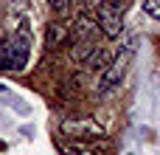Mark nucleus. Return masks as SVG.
<instances>
[{
	"label": "nucleus",
	"mask_w": 160,
	"mask_h": 155,
	"mask_svg": "<svg viewBox=\"0 0 160 155\" xmlns=\"http://www.w3.org/2000/svg\"><path fill=\"white\" fill-rule=\"evenodd\" d=\"M68 37H70V56H73V62H84L90 56V51L98 48V23L90 14H82Z\"/></svg>",
	"instance_id": "1"
},
{
	"label": "nucleus",
	"mask_w": 160,
	"mask_h": 155,
	"mask_svg": "<svg viewBox=\"0 0 160 155\" xmlns=\"http://www.w3.org/2000/svg\"><path fill=\"white\" fill-rule=\"evenodd\" d=\"M135 48H138V40H135V37L124 40V45L118 48V54L112 56V62H107V68H104V79H101L98 93H110V90H115V88L124 82V76H127V71H129V62H132V56H135Z\"/></svg>",
	"instance_id": "2"
},
{
	"label": "nucleus",
	"mask_w": 160,
	"mask_h": 155,
	"mask_svg": "<svg viewBox=\"0 0 160 155\" xmlns=\"http://www.w3.org/2000/svg\"><path fill=\"white\" fill-rule=\"evenodd\" d=\"M28 51H31V34L25 25L17 28V34L3 42V59H0V68L3 71H22L25 62H28Z\"/></svg>",
	"instance_id": "3"
},
{
	"label": "nucleus",
	"mask_w": 160,
	"mask_h": 155,
	"mask_svg": "<svg viewBox=\"0 0 160 155\" xmlns=\"http://www.w3.org/2000/svg\"><path fill=\"white\" fill-rule=\"evenodd\" d=\"M124 3L127 0H101L98 8H96V23H98V31L110 40H118L121 31H124Z\"/></svg>",
	"instance_id": "4"
},
{
	"label": "nucleus",
	"mask_w": 160,
	"mask_h": 155,
	"mask_svg": "<svg viewBox=\"0 0 160 155\" xmlns=\"http://www.w3.org/2000/svg\"><path fill=\"white\" fill-rule=\"evenodd\" d=\"M62 133L65 136H76V138H101L104 127L96 119H90V116H79V119H68L62 124Z\"/></svg>",
	"instance_id": "5"
},
{
	"label": "nucleus",
	"mask_w": 160,
	"mask_h": 155,
	"mask_svg": "<svg viewBox=\"0 0 160 155\" xmlns=\"http://www.w3.org/2000/svg\"><path fill=\"white\" fill-rule=\"evenodd\" d=\"M107 150H110V144H107V141L98 144L96 138H90L87 144H84L82 138H76V144H68V147H65V152H68V155H104Z\"/></svg>",
	"instance_id": "6"
},
{
	"label": "nucleus",
	"mask_w": 160,
	"mask_h": 155,
	"mask_svg": "<svg viewBox=\"0 0 160 155\" xmlns=\"http://www.w3.org/2000/svg\"><path fill=\"white\" fill-rule=\"evenodd\" d=\"M65 37H68V28H65L62 23H51V25H48V34H45V45H48V48H59Z\"/></svg>",
	"instance_id": "7"
},
{
	"label": "nucleus",
	"mask_w": 160,
	"mask_h": 155,
	"mask_svg": "<svg viewBox=\"0 0 160 155\" xmlns=\"http://www.w3.org/2000/svg\"><path fill=\"white\" fill-rule=\"evenodd\" d=\"M107 59H110V54H107L104 48H93L84 62H87V68H93V71H98V68L104 71V68H107Z\"/></svg>",
	"instance_id": "8"
},
{
	"label": "nucleus",
	"mask_w": 160,
	"mask_h": 155,
	"mask_svg": "<svg viewBox=\"0 0 160 155\" xmlns=\"http://www.w3.org/2000/svg\"><path fill=\"white\" fill-rule=\"evenodd\" d=\"M48 6L53 8L56 17H68L70 14V0H48Z\"/></svg>",
	"instance_id": "9"
},
{
	"label": "nucleus",
	"mask_w": 160,
	"mask_h": 155,
	"mask_svg": "<svg viewBox=\"0 0 160 155\" xmlns=\"http://www.w3.org/2000/svg\"><path fill=\"white\" fill-rule=\"evenodd\" d=\"M143 11H146L152 20L160 23V0H143Z\"/></svg>",
	"instance_id": "10"
},
{
	"label": "nucleus",
	"mask_w": 160,
	"mask_h": 155,
	"mask_svg": "<svg viewBox=\"0 0 160 155\" xmlns=\"http://www.w3.org/2000/svg\"><path fill=\"white\" fill-rule=\"evenodd\" d=\"M0 59H3V37H0Z\"/></svg>",
	"instance_id": "11"
},
{
	"label": "nucleus",
	"mask_w": 160,
	"mask_h": 155,
	"mask_svg": "<svg viewBox=\"0 0 160 155\" xmlns=\"http://www.w3.org/2000/svg\"><path fill=\"white\" fill-rule=\"evenodd\" d=\"M0 90H3V85H0Z\"/></svg>",
	"instance_id": "12"
}]
</instances>
